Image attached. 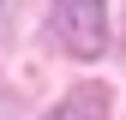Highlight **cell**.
<instances>
[{"instance_id": "obj_1", "label": "cell", "mask_w": 126, "mask_h": 120, "mask_svg": "<svg viewBox=\"0 0 126 120\" xmlns=\"http://www.w3.org/2000/svg\"><path fill=\"white\" fill-rule=\"evenodd\" d=\"M54 36L78 60L108 54V0H54Z\"/></svg>"}, {"instance_id": "obj_2", "label": "cell", "mask_w": 126, "mask_h": 120, "mask_svg": "<svg viewBox=\"0 0 126 120\" xmlns=\"http://www.w3.org/2000/svg\"><path fill=\"white\" fill-rule=\"evenodd\" d=\"M102 108H108V96H102V90H90V84H84V90H72V96L60 102V108H54L48 120H102Z\"/></svg>"}, {"instance_id": "obj_3", "label": "cell", "mask_w": 126, "mask_h": 120, "mask_svg": "<svg viewBox=\"0 0 126 120\" xmlns=\"http://www.w3.org/2000/svg\"><path fill=\"white\" fill-rule=\"evenodd\" d=\"M0 120H24L18 114V96H0Z\"/></svg>"}]
</instances>
